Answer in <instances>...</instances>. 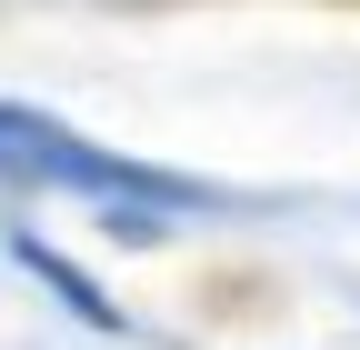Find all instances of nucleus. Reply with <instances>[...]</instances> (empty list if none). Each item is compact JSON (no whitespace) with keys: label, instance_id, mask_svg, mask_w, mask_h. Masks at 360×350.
<instances>
[{"label":"nucleus","instance_id":"obj_2","mask_svg":"<svg viewBox=\"0 0 360 350\" xmlns=\"http://www.w3.org/2000/svg\"><path fill=\"white\" fill-rule=\"evenodd\" d=\"M30 271H40V280H51V290L70 300V311H80V320H110V300H101V290H90V280L70 271V260H51V250H30Z\"/></svg>","mask_w":360,"mask_h":350},{"label":"nucleus","instance_id":"obj_1","mask_svg":"<svg viewBox=\"0 0 360 350\" xmlns=\"http://www.w3.org/2000/svg\"><path fill=\"white\" fill-rule=\"evenodd\" d=\"M0 170H11V181H51V190L120 200V210H160V200H191L180 181H160V170H141V160H110V150L70 141V130H60V120H40V110H0Z\"/></svg>","mask_w":360,"mask_h":350}]
</instances>
